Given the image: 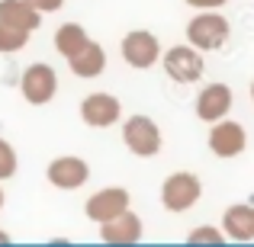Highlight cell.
<instances>
[{
  "label": "cell",
  "mask_w": 254,
  "mask_h": 247,
  "mask_svg": "<svg viewBox=\"0 0 254 247\" xmlns=\"http://www.w3.org/2000/svg\"><path fill=\"white\" fill-rule=\"evenodd\" d=\"M126 209H129V190H123V186H106V190L93 193L84 205L90 222H110L113 215H119Z\"/></svg>",
  "instance_id": "6"
},
{
  "label": "cell",
  "mask_w": 254,
  "mask_h": 247,
  "mask_svg": "<svg viewBox=\"0 0 254 247\" xmlns=\"http://www.w3.org/2000/svg\"><path fill=\"white\" fill-rule=\"evenodd\" d=\"M229 39V19L219 16V13L206 10L199 16L190 19L187 26V42L199 51H212V49H222V42Z\"/></svg>",
  "instance_id": "1"
},
{
  "label": "cell",
  "mask_w": 254,
  "mask_h": 247,
  "mask_svg": "<svg viewBox=\"0 0 254 247\" xmlns=\"http://www.w3.org/2000/svg\"><path fill=\"white\" fill-rule=\"evenodd\" d=\"M26 3H32L39 13H52V10H62L64 0H26Z\"/></svg>",
  "instance_id": "20"
},
{
  "label": "cell",
  "mask_w": 254,
  "mask_h": 247,
  "mask_svg": "<svg viewBox=\"0 0 254 247\" xmlns=\"http://www.w3.org/2000/svg\"><path fill=\"white\" fill-rule=\"evenodd\" d=\"M45 173H49V183L58 186V190H77V186L87 183L90 167H87V161H81V157H55Z\"/></svg>",
  "instance_id": "8"
},
{
  "label": "cell",
  "mask_w": 254,
  "mask_h": 247,
  "mask_svg": "<svg viewBox=\"0 0 254 247\" xmlns=\"http://www.w3.org/2000/svg\"><path fill=\"white\" fill-rule=\"evenodd\" d=\"M87 42H90V36H87V29L77 26V23H64L62 29L55 32V49H58V55H64V58L77 55Z\"/></svg>",
  "instance_id": "16"
},
{
  "label": "cell",
  "mask_w": 254,
  "mask_h": 247,
  "mask_svg": "<svg viewBox=\"0 0 254 247\" xmlns=\"http://www.w3.org/2000/svg\"><path fill=\"white\" fill-rule=\"evenodd\" d=\"M19 90H23V97L29 99L32 106H42V103H49V99L55 97V90H58L55 68H52V64H32V68H26V74H23V84H19Z\"/></svg>",
  "instance_id": "5"
},
{
  "label": "cell",
  "mask_w": 254,
  "mask_h": 247,
  "mask_svg": "<svg viewBox=\"0 0 254 247\" xmlns=\"http://www.w3.org/2000/svg\"><path fill=\"white\" fill-rule=\"evenodd\" d=\"M251 99H254V84H251Z\"/></svg>",
  "instance_id": "24"
},
{
  "label": "cell",
  "mask_w": 254,
  "mask_h": 247,
  "mask_svg": "<svg viewBox=\"0 0 254 247\" xmlns=\"http://www.w3.org/2000/svg\"><path fill=\"white\" fill-rule=\"evenodd\" d=\"M100 238L110 244H132L142 238V222H138V215H132L126 209L119 215H113L110 222H100Z\"/></svg>",
  "instance_id": "11"
},
{
  "label": "cell",
  "mask_w": 254,
  "mask_h": 247,
  "mask_svg": "<svg viewBox=\"0 0 254 247\" xmlns=\"http://www.w3.org/2000/svg\"><path fill=\"white\" fill-rule=\"evenodd\" d=\"M123 142H126V148H129L132 154L151 157V154L161 151V129H158L148 116H132V119H126Z\"/></svg>",
  "instance_id": "3"
},
{
  "label": "cell",
  "mask_w": 254,
  "mask_h": 247,
  "mask_svg": "<svg viewBox=\"0 0 254 247\" xmlns=\"http://www.w3.org/2000/svg\"><path fill=\"white\" fill-rule=\"evenodd\" d=\"M68 64L77 77H97V74H103V68H106V51L100 49L97 42H87L77 55L68 58Z\"/></svg>",
  "instance_id": "15"
},
{
  "label": "cell",
  "mask_w": 254,
  "mask_h": 247,
  "mask_svg": "<svg viewBox=\"0 0 254 247\" xmlns=\"http://www.w3.org/2000/svg\"><path fill=\"white\" fill-rule=\"evenodd\" d=\"M225 235L235 241H251L254 238V205H232L222 215Z\"/></svg>",
  "instance_id": "14"
},
{
  "label": "cell",
  "mask_w": 254,
  "mask_h": 247,
  "mask_svg": "<svg viewBox=\"0 0 254 247\" xmlns=\"http://www.w3.org/2000/svg\"><path fill=\"white\" fill-rule=\"evenodd\" d=\"M164 71H168L171 81L177 84H193L203 77V58H199L196 49H190V45H177V49H171L168 55H164Z\"/></svg>",
  "instance_id": "4"
},
{
  "label": "cell",
  "mask_w": 254,
  "mask_h": 247,
  "mask_svg": "<svg viewBox=\"0 0 254 247\" xmlns=\"http://www.w3.org/2000/svg\"><path fill=\"white\" fill-rule=\"evenodd\" d=\"M26 42H29V32H26V29H16V26L0 23V51H3V55L26 49Z\"/></svg>",
  "instance_id": "17"
},
{
  "label": "cell",
  "mask_w": 254,
  "mask_h": 247,
  "mask_svg": "<svg viewBox=\"0 0 254 247\" xmlns=\"http://www.w3.org/2000/svg\"><path fill=\"white\" fill-rule=\"evenodd\" d=\"M203 196V183L193 173H171L161 186V202L168 212H187Z\"/></svg>",
  "instance_id": "2"
},
{
  "label": "cell",
  "mask_w": 254,
  "mask_h": 247,
  "mask_svg": "<svg viewBox=\"0 0 254 247\" xmlns=\"http://www.w3.org/2000/svg\"><path fill=\"white\" fill-rule=\"evenodd\" d=\"M245 145H248V135H245V129L238 122H219L212 125L209 132V148L216 157H235L245 151Z\"/></svg>",
  "instance_id": "10"
},
{
  "label": "cell",
  "mask_w": 254,
  "mask_h": 247,
  "mask_svg": "<svg viewBox=\"0 0 254 247\" xmlns=\"http://www.w3.org/2000/svg\"><path fill=\"white\" fill-rule=\"evenodd\" d=\"M222 231H216V228H196V231H190V241H209V244H219V241H222Z\"/></svg>",
  "instance_id": "19"
},
{
  "label": "cell",
  "mask_w": 254,
  "mask_h": 247,
  "mask_svg": "<svg viewBox=\"0 0 254 247\" xmlns=\"http://www.w3.org/2000/svg\"><path fill=\"white\" fill-rule=\"evenodd\" d=\"M119 112H123V106H119V99L110 97V93H90L81 103V119L87 125H93V129L113 125L119 119Z\"/></svg>",
  "instance_id": "9"
},
{
  "label": "cell",
  "mask_w": 254,
  "mask_h": 247,
  "mask_svg": "<svg viewBox=\"0 0 254 247\" xmlns=\"http://www.w3.org/2000/svg\"><path fill=\"white\" fill-rule=\"evenodd\" d=\"M0 241H10V238H6V235H3V231H0Z\"/></svg>",
  "instance_id": "23"
},
{
  "label": "cell",
  "mask_w": 254,
  "mask_h": 247,
  "mask_svg": "<svg viewBox=\"0 0 254 247\" xmlns=\"http://www.w3.org/2000/svg\"><path fill=\"white\" fill-rule=\"evenodd\" d=\"M16 173V151L0 138V180H10Z\"/></svg>",
  "instance_id": "18"
},
{
  "label": "cell",
  "mask_w": 254,
  "mask_h": 247,
  "mask_svg": "<svg viewBox=\"0 0 254 247\" xmlns=\"http://www.w3.org/2000/svg\"><path fill=\"white\" fill-rule=\"evenodd\" d=\"M190 6H196V10H216V6H222L225 0H187Z\"/></svg>",
  "instance_id": "21"
},
{
  "label": "cell",
  "mask_w": 254,
  "mask_h": 247,
  "mask_svg": "<svg viewBox=\"0 0 254 247\" xmlns=\"http://www.w3.org/2000/svg\"><path fill=\"white\" fill-rule=\"evenodd\" d=\"M0 209H3V190H0Z\"/></svg>",
  "instance_id": "22"
},
{
  "label": "cell",
  "mask_w": 254,
  "mask_h": 247,
  "mask_svg": "<svg viewBox=\"0 0 254 247\" xmlns=\"http://www.w3.org/2000/svg\"><path fill=\"white\" fill-rule=\"evenodd\" d=\"M232 109V90L225 84H209L203 93L196 97V116L203 122H216Z\"/></svg>",
  "instance_id": "12"
},
{
  "label": "cell",
  "mask_w": 254,
  "mask_h": 247,
  "mask_svg": "<svg viewBox=\"0 0 254 247\" xmlns=\"http://www.w3.org/2000/svg\"><path fill=\"white\" fill-rule=\"evenodd\" d=\"M0 23L32 32V29H39V23H42V13H39L32 3H26V0H0Z\"/></svg>",
  "instance_id": "13"
},
{
  "label": "cell",
  "mask_w": 254,
  "mask_h": 247,
  "mask_svg": "<svg viewBox=\"0 0 254 247\" xmlns=\"http://www.w3.org/2000/svg\"><path fill=\"white\" fill-rule=\"evenodd\" d=\"M158 55H161V45H158V39L151 32L135 29L123 39V58L132 68H151L158 61Z\"/></svg>",
  "instance_id": "7"
}]
</instances>
